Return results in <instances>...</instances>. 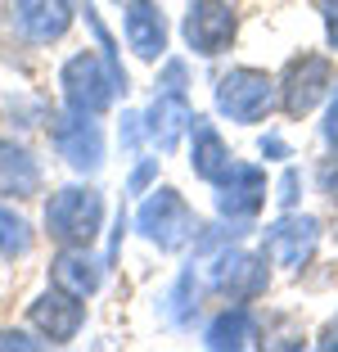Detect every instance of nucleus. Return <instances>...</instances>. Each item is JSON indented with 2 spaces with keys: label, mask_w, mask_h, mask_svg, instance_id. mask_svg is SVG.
Returning <instances> with one entry per match:
<instances>
[{
  "label": "nucleus",
  "mask_w": 338,
  "mask_h": 352,
  "mask_svg": "<svg viewBox=\"0 0 338 352\" xmlns=\"http://www.w3.org/2000/svg\"><path fill=\"white\" fill-rule=\"evenodd\" d=\"M19 221L10 217V212H0V249H23V235H19Z\"/></svg>",
  "instance_id": "nucleus-3"
},
{
  "label": "nucleus",
  "mask_w": 338,
  "mask_h": 352,
  "mask_svg": "<svg viewBox=\"0 0 338 352\" xmlns=\"http://www.w3.org/2000/svg\"><path fill=\"white\" fill-rule=\"evenodd\" d=\"M32 181H36V172H32L27 154L14 145H0V195H23V190H32Z\"/></svg>",
  "instance_id": "nucleus-1"
},
{
  "label": "nucleus",
  "mask_w": 338,
  "mask_h": 352,
  "mask_svg": "<svg viewBox=\"0 0 338 352\" xmlns=\"http://www.w3.org/2000/svg\"><path fill=\"white\" fill-rule=\"evenodd\" d=\"M36 325H45L50 334H72V325H77V307H68V311H54V307H36Z\"/></svg>",
  "instance_id": "nucleus-2"
}]
</instances>
